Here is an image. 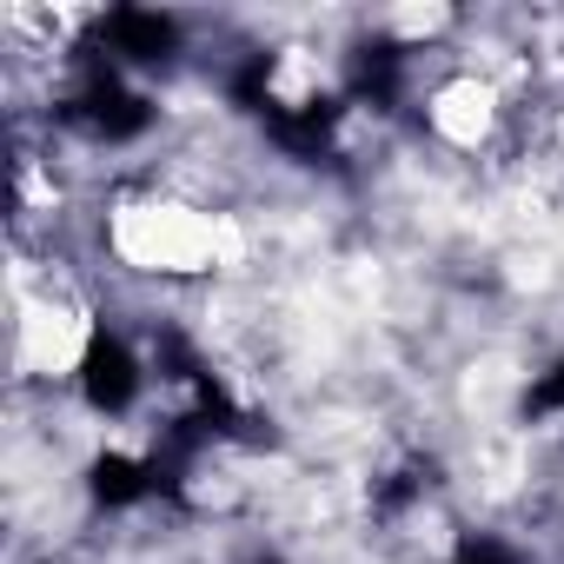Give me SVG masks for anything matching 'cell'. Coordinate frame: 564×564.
Returning <instances> with one entry per match:
<instances>
[{
    "instance_id": "obj_1",
    "label": "cell",
    "mask_w": 564,
    "mask_h": 564,
    "mask_svg": "<svg viewBox=\"0 0 564 564\" xmlns=\"http://www.w3.org/2000/svg\"><path fill=\"white\" fill-rule=\"evenodd\" d=\"M147 392V366L133 359V346L120 333H94L87 352H80V399L107 419L133 412V399Z\"/></svg>"
},
{
    "instance_id": "obj_2",
    "label": "cell",
    "mask_w": 564,
    "mask_h": 564,
    "mask_svg": "<svg viewBox=\"0 0 564 564\" xmlns=\"http://www.w3.org/2000/svg\"><path fill=\"white\" fill-rule=\"evenodd\" d=\"M452 564H518V557H511L505 544H491V538H485V544H465V551H458Z\"/></svg>"
}]
</instances>
